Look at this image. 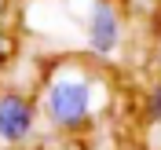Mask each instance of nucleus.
Listing matches in <instances>:
<instances>
[{
    "instance_id": "nucleus-5",
    "label": "nucleus",
    "mask_w": 161,
    "mask_h": 150,
    "mask_svg": "<svg viewBox=\"0 0 161 150\" xmlns=\"http://www.w3.org/2000/svg\"><path fill=\"white\" fill-rule=\"evenodd\" d=\"M8 48H11V40L4 37V30H0V59H4V55H8Z\"/></svg>"
},
{
    "instance_id": "nucleus-4",
    "label": "nucleus",
    "mask_w": 161,
    "mask_h": 150,
    "mask_svg": "<svg viewBox=\"0 0 161 150\" xmlns=\"http://www.w3.org/2000/svg\"><path fill=\"white\" fill-rule=\"evenodd\" d=\"M147 114H150L154 121H161V84L150 88V95H147Z\"/></svg>"
},
{
    "instance_id": "nucleus-7",
    "label": "nucleus",
    "mask_w": 161,
    "mask_h": 150,
    "mask_svg": "<svg viewBox=\"0 0 161 150\" xmlns=\"http://www.w3.org/2000/svg\"><path fill=\"white\" fill-rule=\"evenodd\" d=\"M158 66H161V59H158Z\"/></svg>"
},
{
    "instance_id": "nucleus-3",
    "label": "nucleus",
    "mask_w": 161,
    "mask_h": 150,
    "mask_svg": "<svg viewBox=\"0 0 161 150\" xmlns=\"http://www.w3.org/2000/svg\"><path fill=\"white\" fill-rule=\"evenodd\" d=\"M37 128V106L19 92H4L0 95V143L19 147L26 143Z\"/></svg>"
},
{
    "instance_id": "nucleus-2",
    "label": "nucleus",
    "mask_w": 161,
    "mask_h": 150,
    "mask_svg": "<svg viewBox=\"0 0 161 150\" xmlns=\"http://www.w3.org/2000/svg\"><path fill=\"white\" fill-rule=\"evenodd\" d=\"M84 40H88V51L92 55H114L121 48V19H117V8L110 0H95L88 11V22H84Z\"/></svg>"
},
{
    "instance_id": "nucleus-1",
    "label": "nucleus",
    "mask_w": 161,
    "mask_h": 150,
    "mask_svg": "<svg viewBox=\"0 0 161 150\" xmlns=\"http://www.w3.org/2000/svg\"><path fill=\"white\" fill-rule=\"evenodd\" d=\"M99 103V84L77 70H62L44 88V114L59 132H73L92 117Z\"/></svg>"
},
{
    "instance_id": "nucleus-6",
    "label": "nucleus",
    "mask_w": 161,
    "mask_h": 150,
    "mask_svg": "<svg viewBox=\"0 0 161 150\" xmlns=\"http://www.w3.org/2000/svg\"><path fill=\"white\" fill-rule=\"evenodd\" d=\"M62 150H80V147H62Z\"/></svg>"
},
{
    "instance_id": "nucleus-8",
    "label": "nucleus",
    "mask_w": 161,
    "mask_h": 150,
    "mask_svg": "<svg viewBox=\"0 0 161 150\" xmlns=\"http://www.w3.org/2000/svg\"><path fill=\"white\" fill-rule=\"evenodd\" d=\"M158 4H161V0H158Z\"/></svg>"
}]
</instances>
